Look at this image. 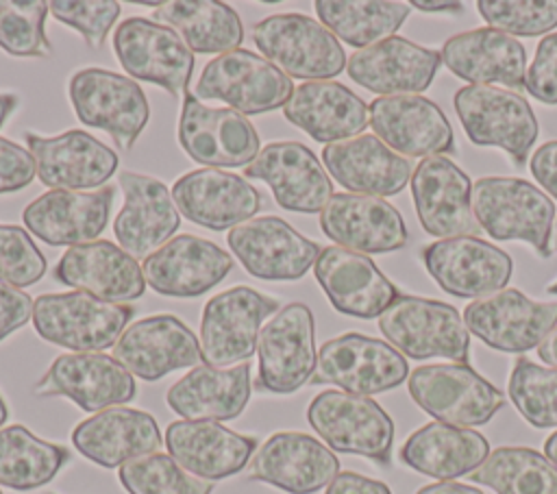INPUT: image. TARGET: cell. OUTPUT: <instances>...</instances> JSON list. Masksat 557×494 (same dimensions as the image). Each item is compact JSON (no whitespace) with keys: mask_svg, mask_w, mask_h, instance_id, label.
<instances>
[{"mask_svg":"<svg viewBox=\"0 0 557 494\" xmlns=\"http://www.w3.org/2000/svg\"><path fill=\"white\" fill-rule=\"evenodd\" d=\"M411 196L422 229L433 237L476 235L481 231L472 213V183L448 157H426L411 174Z\"/></svg>","mask_w":557,"mask_h":494,"instance_id":"obj_19","label":"cell"},{"mask_svg":"<svg viewBox=\"0 0 557 494\" xmlns=\"http://www.w3.org/2000/svg\"><path fill=\"white\" fill-rule=\"evenodd\" d=\"M442 54L405 37H387L352 52L346 61L348 76L379 96L420 94L431 87Z\"/></svg>","mask_w":557,"mask_h":494,"instance_id":"obj_31","label":"cell"},{"mask_svg":"<svg viewBox=\"0 0 557 494\" xmlns=\"http://www.w3.org/2000/svg\"><path fill=\"white\" fill-rule=\"evenodd\" d=\"M405 379H409V363L392 344L361 333H344L322 344L309 383L370 396L394 390Z\"/></svg>","mask_w":557,"mask_h":494,"instance_id":"obj_10","label":"cell"},{"mask_svg":"<svg viewBox=\"0 0 557 494\" xmlns=\"http://www.w3.org/2000/svg\"><path fill=\"white\" fill-rule=\"evenodd\" d=\"M228 248L248 274L263 281H296L307 274L320 246L276 215L250 218L228 231Z\"/></svg>","mask_w":557,"mask_h":494,"instance_id":"obj_17","label":"cell"},{"mask_svg":"<svg viewBox=\"0 0 557 494\" xmlns=\"http://www.w3.org/2000/svg\"><path fill=\"white\" fill-rule=\"evenodd\" d=\"M165 448L183 470L213 483L250 464L257 437L235 433L213 420H176L165 429Z\"/></svg>","mask_w":557,"mask_h":494,"instance_id":"obj_32","label":"cell"},{"mask_svg":"<svg viewBox=\"0 0 557 494\" xmlns=\"http://www.w3.org/2000/svg\"><path fill=\"white\" fill-rule=\"evenodd\" d=\"M7 418H9V407H7V403H4V398L0 394V427L7 422Z\"/></svg>","mask_w":557,"mask_h":494,"instance_id":"obj_60","label":"cell"},{"mask_svg":"<svg viewBox=\"0 0 557 494\" xmlns=\"http://www.w3.org/2000/svg\"><path fill=\"white\" fill-rule=\"evenodd\" d=\"M67 94L76 118L109 133L120 150H131L148 124V98L128 76L102 67H85L72 74Z\"/></svg>","mask_w":557,"mask_h":494,"instance_id":"obj_7","label":"cell"},{"mask_svg":"<svg viewBox=\"0 0 557 494\" xmlns=\"http://www.w3.org/2000/svg\"><path fill=\"white\" fill-rule=\"evenodd\" d=\"M529 168L542 189L557 200V139L542 144L533 152Z\"/></svg>","mask_w":557,"mask_h":494,"instance_id":"obj_53","label":"cell"},{"mask_svg":"<svg viewBox=\"0 0 557 494\" xmlns=\"http://www.w3.org/2000/svg\"><path fill=\"white\" fill-rule=\"evenodd\" d=\"M15 107H17V96L15 94H0V128L11 118Z\"/></svg>","mask_w":557,"mask_h":494,"instance_id":"obj_58","label":"cell"},{"mask_svg":"<svg viewBox=\"0 0 557 494\" xmlns=\"http://www.w3.org/2000/svg\"><path fill=\"white\" fill-rule=\"evenodd\" d=\"M172 200L185 220L209 231L235 229L261 209V194L246 178L218 168L178 176L172 185Z\"/></svg>","mask_w":557,"mask_h":494,"instance_id":"obj_26","label":"cell"},{"mask_svg":"<svg viewBox=\"0 0 557 494\" xmlns=\"http://www.w3.org/2000/svg\"><path fill=\"white\" fill-rule=\"evenodd\" d=\"M252 394L250 363L213 368L200 363L178 379L165 394V403L181 420H233Z\"/></svg>","mask_w":557,"mask_h":494,"instance_id":"obj_38","label":"cell"},{"mask_svg":"<svg viewBox=\"0 0 557 494\" xmlns=\"http://www.w3.org/2000/svg\"><path fill=\"white\" fill-rule=\"evenodd\" d=\"M35 161L26 148L0 137V194L20 192L35 178Z\"/></svg>","mask_w":557,"mask_h":494,"instance_id":"obj_51","label":"cell"},{"mask_svg":"<svg viewBox=\"0 0 557 494\" xmlns=\"http://www.w3.org/2000/svg\"><path fill=\"white\" fill-rule=\"evenodd\" d=\"M152 22L174 28L191 52L224 54L237 50L244 26L235 9L215 0H172L152 11Z\"/></svg>","mask_w":557,"mask_h":494,"instance_id":"obj_40","label":"cell"},{"mask_svg":"<svg viewBox=\"0 0 557 494\" xmlns=\"http://www.w3.org/2000/svg\"><path fill=\"white\" fill-rule=\"evenodd\" d=\"M463 324L494 350L527 353L557 326V302H537L516 287H505L470 300Z\"/></svg>","mask_w":557,"mask_h":494,"instance_id":"obj_15","label":"cell"},{"mask_svg":"<svg viewBox=\"0 0 557 494\" xmlns=\"http://www.w3.org/2000/svg\"><path fill=\"white\" fill-rule=\"evenodd\" d=\"M320 24L357 50L379 44L403 26L409 4L398 0H315Z\"/></svg>","mask_w":557,"mask_h":494,"instance_id":"obj_41","label":"cell"},{"mask_svg":"<svg viewBox=\"0 0 557 494\" xmlns=\"http://www.w3.org/2000/svg\"><path fill=\"white\" fill-rule=\"evenodd\" d=\"M113 359L144 381H159L174 370L196 368L202 361L194 331L170 313L128 324L113 346Z\"/></svg>","mask_w":557,"mask_h":494,"instance_id":"obj_22","label":"cell"},{"mask_svg":"<svg viewBox=\"0 0 557 494\" xmlns=\"http://www.w3.org/2000/svg\"><path fill=\"white\" fill-rule=\"evenodd\" d=\"M37 176L52 189H100L117 170V155L94 135L72 128L54 137L24 133Z\"/></svg>","mask_w":557,"mask_h":494,"instance_id":"obj_20","label":"cell"},{"mask_svg":"<svg viewBox=\"0 0 557 494\" xmlns=\"http://www.w3.org/2000/svg\"><path fill=\"white\" fill-rule=\"evenodd\" d=\"M507 394L518 413L535 429H557V368L527 357L516 359Z\"/></svg>","mask_w":557,"mask_h":494,"instance_id":"obj_44","label":"cell"},{"mask_svg":"<svg viewBox=\"0 0 557 494\" xmlns=\"http://www.w3.org/2000/svg\"><path fill=\"white\" fill-rule=\"evenodd\" d=\"M30 296L9 283H0V342L33 318Z\"/></svg>","mask_w":557,"mask_h":494,"instance_id":"obj_52","label":"cell"},{"mask_svg":"<svg viewBox=\"0 0 557 494\" xmlns=\"http://www.w3.org/2000/svg\"><path fill=\"white\" fill-rule=\"evenodd\" d=\"M135 309L87 292L41 294L33 302V326L50 344L74 353H100L115 346Z\"/></svg>","mask_w":557,"mask_h":494,"instance_id":"obj_2","label":"cell"},{"mask_svg":"<svg viewBox=\"0 0 557 494\" xmlns=\"http://www.w3.org/2000/svg\"><path fill=\"white\" fill-rule=\"evenodd\" d=\"M468 477L496 494H557V468L529 446H500Z\"/></svg>","mask_w":557,"mask_h":494,"instance_id":"obj_43","label":"cell"},{"mask_svg":"<svg viewBox=\"0 0 557 494\" xmlns=\"http://www.w3.org/2000/svg\"><path fill=\"white\" fill-rule=\"evenodd\" d=\"M294 85L268 59L237 48L211 59L196 83L194 96L222 100L244 115L268 113L285 107Z\"/></svg>","mask_w":557,"mask_h":494,"instance_id":"obj_12","label":"cell"},{"mask_svg":"<svg viewBox=\"0 0 557 494\" xmlns=\"http://www.w3.org/2000/svg\"><path fill=\"white\" fill-rule=\"evenodd\" d=\"M257 355V392L294 394L309 383L318 361L311 309L305 302H287L281 307L270 322L263 324Z\"/></svg>","mask_w":557,"mask_h":494,"instance_id":"obj_11","label":"cell"},{"mask_svg":"<svg viewBox=\"0 0 557 494\" xmlns=\"http://www.w3.org/2000/svg\"><path fill=\"white\" fill-rule=\"evenodd\" d=\"M422 261L444 292L474 300L505 289L513 272L511 257L476 235L437 239L422 248Z\"/></svg>","mask_w":557,"mask_h":494,"instance_id":"obj_16","label":"cell"},{"mask_svg":"<svg viewBox=\"0 0 557 494\" xmlns=\"http://www.w3.org/2000/svg\"><path fill=\"white\" fill-rule=\"evenodd\" d=\"M72 444L85 459L102 468H120L131 459L157 453L163 435L148 411L117 405L78 422Z\"/></svg>","mask_w":557,"mask_h":494,"instance_id":"obj_34","label":"cell"},{"mask_svg":"<svg viewBox=\"0 0 557 494\" xmlns=\"http://www.w3.org/2000/svg\"><path fill=\"white\" fill-rule=\"evenodd\" d=\"M283 115L320 144L357 137L370 124L368 104L337 81H307L294 87Z\"/></svg>","mask_w":557,"mask_h":494,"instance_id":"obj_37","label":"cell"},{"mask_svg":"<svg viewBox=\"0 0 557 494\" xmlns=\"http://www.w3.org/2000/svg\"><path fill=\"white\" fill-rule=\"evenodd\" d=\"M46 0H0V48L13 57H50L46 37Z\"/></svg>","mask_w":557,"mask_h":494,"instance_id":"obj_46","label":"cell"},{"mask_svg":"<svg viewBox=\"0 0 557 494\" xmlns=\"http://www.w3.org/2000/svg\"><path fill=\"white\" fill-rule=\"evenodd\" d=\"M54 279L109 302L135 300L146 289L137 259L107 239L67 248L54 265Z\"/></svg>","mask_w":557,"mask_h":494,"instance_id":"obj_35","label":"cell"},{"mask_svg":"<svg viewBox=\"0 0 557 494\" xmlns=\"http://www.w3.org/2000/svg\"><path fill=\"white\" fill-rule=\"evenodd\" d=\"M311 429L337 453L368 457L381 466L392 459L394 422L370 396L324 390L307 407Z\"/></svg>","mask_w":557,"mask_h":494,"instance_id":"obj_5","label":"cell"},{"mask_svg":"<svg viewBox=\"0 0 557 494\" xmlns=\"http://www.w3.org/2000/svg\"><path fill=\"white\" fill-rule=\"evenodd\" d=\"M550 250H557V218H555L553 233H550Z\"/></svg>","mask_w":557,"mask_h":494,"instance_id":"obj_61","label":"cell"},{"mask_svg":"<svg viewBox=\"0 0 557 494\" xmlns=\"http://www.w3.org/2000/svg\"><path fill=\"white\" fill-rule=\"evenodd\" d=\"M490 455V442L474 429L429 422L413 431L400 446V461L411 470L453 481L472 474Z\"/></svg>","mask_w":557,"mask_h":494,"instance_id":"obj_39","label":"cell"},{"mask_svg":"<svg viewBox=\"0 0 557 494\" xmlns=\"http://www.w3.org/2000/svg\"><path fill=\"white\" fill-rule=\"evenodd\" d=\"M383 337L411 359H450L468 363L470 335L459 311L442 300L398 294L379 316Z\"/></svg>","mask_w":557,"mask_h":494,"instance_id":"obj_3","label":"cell"},{"mask_svg":"<svg viewBox=\"0 0 557 494\" xmlns=\"http://www.w3.org/2000/svg\"><path fill=\"white\" fill-rule=\"evenodd\" d=\"M544 455L546 459L557 468V431H553L544 442Z\"/></svg>","mask_w":557,"mask_h":494,"instance_id":"obj_59","label":"cell"},{"mask_svg":"<svg viewBox=\"0 0 557 494\" xmlns=\"http://www.w3.org/2000/svg\"><path fill=\"white\" fill-rule=\"evenodd\" d=\"M322 161L342 187L363 196H396L413 174L407 157L394 152L370 133L326 144Z\"/></svg>","mask_w":557,"mask_h":494,"instance_id":"obj_33","label":"cell"},{"mask_svg":"<svg viewBox=\"0 0 557 494\" xmlns=\"http://www.w3.org/2000/svg\"><path fill=\"white\" fill-rule=\"evenodd\" d=\"M246 178L270 185L278 207L318 213L333 196V183L313 150L300 141H272L244 168Z\"/></svg>","mask_w":557,"mask_h":494,"instance_id":"obj_23","label":"cell"},{"mask_svg":"<svg viewBox=\"0 0 557 494\" xmlns=\"http://www.w3.org/2000/svg\"><path fill=\"white\" fill-rule=\"evenodd\" d=\"M455 111L476 146H496L516 165H524L540 124L527 98L496 85H466L455 94Z\"/></svg>","mask_w":557,"mask_h":494,"instance_id":"obj_6","label":"cell"},{"mask_svg":"<svg viewBox=\"0 0 557 494\" xmlns=\"http://www.w3.org/2000/svg\"><path fill=\"white\" fill-rule=\"evenodd\" d=\"M37 396H63L83 411H102L135 398L133 374L104 353L59 355L35 383Z\"/></svg>","mask_w":557,"mask_h":494,"instance_id":"obj_18","label":"cell"},{"mask_svg":"<svg viewBox=\"0 0 557 494\" xmlns=\"http://www.w3.org/2000/svg\"><path fill=\"white\" fill-rule=\"evenodd\" d=\"M324 494H392L383 481L363 477L359 472L346 470L339 472L329 485Z\"/></svg>","mask_w":557,"mask_h":494,"instance_id":"obj_54","label":"cell"},{"mask_svg":"<svg viewBox=\"0 0 557 494\" xmlns=\"http://www.w3.org/2000/svg\"><path fill=\"white\" fill-rule=\"evenodd\" d=\"M252 41L283 74L307 81H329L346 70L339 39L302 13H276L252 26Z\"/></svg>","mask_w":557,"mask_h":494,"instance_id":"obj_4","label":"cell"},{"mask_svg":"<svg viewBox=\"0 0 557 494\" xmlns=\"http://www.w3.org/2000/svg\"><path fill=\"white\" fill-rule=\"evenodd\" d=\"M117 479L128 494H211L213 483L183 470L170 455L150 453L126 461Z\"/></svg>","mask_w":557,"mask_h":494,"instance_id":"obj_45","label":"cell"},{"mask_svg":"<svg viewBox=\"0 0 557 494\" xmlns=\"http://www.w3.org/2000/svg\"><path fill=\"white\" fill-rule=\"evenodd\" d=\"M176 137L183 152L207 168L250 165L261 150L259 133L244 113L211 109L189 91L183 96Z\"/></svg>","mask_w":557,"mask_h":494,"instance_id":"obj_14","label":"cell"},{"mask_svg":"<svg viewBox=\"0 0 557 494\" xmlns=\"http://www.w3.org/2000/svg\"><path fill=\"white\" fill-rule=\"evenodd\" d=\"M524 87L540 102L557 104V33L546 35L537 44Z\"/></svg>","mask_w":557,"mask_h":494,"instance_id":"obj_50","label":"cell"},{"mask_svg":"<svg viewBox=\"0 0 557 494\" xmlns=\"http://www.w3.org/2000/svg\"><path fill=\"white\" fill-rule=\"evenodd\" d=\"M70 461L65 446L37 437L22 424L0 427V485L35 490L50 483Z\"/></svg>","mask_w":557,"mask_h":494,"instance_id":"obj_42","label":"cell"},{"mask_svg":"<svg viewBox=\"0 0 557 494\" xmlns=\"http://www.w3.org/2000/svg\"><path fill=\"white\" fill-rule=\"evenodd\" d=\"M442 63L470 85H505L520 89L527 81L524 46L496 28L483 26L459 33L442 46Z\"/></svg>","mask_w":557,"mask_h":494,"instance_id":"obj_36","label":"cell"},{"mask_svg":"<svg viewBox=\"0 0 557 494\" xmlns=\"http://www.w3.org/2000/svg\"><path fill=\"white\" fill-rule=\"evenodd\" d=\"M120 187L124 205L113 220V235L117 246L133 259H146L172 239L181 224V213L172 192L159 178L122 172Z\"/></svg>","mask_w":557,"mask_h":494,"instance_id":"obj_30","label":"cell"},{"mask_svg":"<svg viewBox=\"0 0 557 494\" xmlns=\"http://www.w3.org/2000/svg\"><path fill=\"white\" fill-rule=\"evenodd\" d=\"M313 274L331 305L352 318H379L398 296L394 283L368 255L342 246L322 248Z\"/></svg>","mask_w":557,"mask_h":494,"instance_id":"obj_29","label":"cell"},{"mask_svg":"<svg viewBox=\"0 0 557 494\" xmlns=\"http://www.w3.org/2000/svg\"><path fill=\"white\" fill-rule=\"evenodd\" d=\"M113 50L128 78L159 85L174 98L187 94L194 52L174 28L128 17L113 33Z\"/></svg>","mask_w":557,"mask_h":494,"instance_id":"obj_13","label":"cell"},{"mask_svg":"<svg viewBox=\"0 0 557 494\" xmlns=\"http://www.w3.org/2000/svg\"><path fill=\"white\" fill-rule=\"evenodd\" d=\"M490 28L518 37H537L557 28V0H479Z\"/></svg>","mask_w":557,"mask_h":494,"instance_id":"obj_47","label":"cell"},{"mask_svg":"<svg viewBox=\"0 0 557 494\" xmlns=\"http://www.w3.org/2000/svg\"><path fill=\"white\" fill-rule=\"evenodd\" d=\"M339 474V459L320 440L300 431H278L257 446L248 477L287 494H313Z\"/></svg>","mask_w":557,"mask_h":494,"instance_id":"obj_21","label":"cell"},{"mask_svg":"<svg viewBox=\"0 0 557 494\" xmlns=\"http://www.w3.org/2000/svg\"><path fill=\"white\" fill-rule=\"evenodd\" d=\"M413 403L437 422L479 427L503 407L505 396L468 363L418 366L407 379Z\"/></svg>","mask_w":557,"mask_h":494,"instance_id":"obj_8","label":"cell"},{"mask_svg":"<svg viewBox=\"0 0 557 494\" xmlns=\"http://www.w3.org/2000/svg\"><path fill=\"white\" fill-rule=\"evenodd\" d=\"M409 7L424 11V13H459L461 11V2L448 0V2H440V0H411Z\"/></svg>","mask_w":557,"mask_h":494,"instance_id":"obj_56","label":"cell"},{"mask_svg":"<svg viewBox=\"0 0 557 494\" xmlns=\"http://www.w3.org/2000/svg\"><path fill=\"white\" fill-rule=\"evenodd\" d=\"M0 494H2V490H0Z\"/></svg>","mask_w":557,"mask_h":494,"instance_id":"obj_63","label":"cell"},{"mask_svg":"<svg viewBox=\"0 0 557 494\" xmlns=\"http://www.w3.org/2000/svg\"><path fill=\"white\" fill-rule=\"evenodd\" d=\"M472 213L490 237L527 242L540 257H550L555 202L524 178L483 176L472 183Z\"/></svg>","mask_w":557,"mask_h":494,"instance_id":"obj_1","label":"cell"},{"mask_svg":"<svg viewBox=\"0 0 557 494\" xmlns=\"http://www.w3.org/2000/svg\"><path fill=\"white\" fill-rule=\"evenodd\" d=\"M50 15L83 35L89 48H100L120 17V2L113 0H52Z\"/></svg>","mask_w":557,"mask_h":494,"instance_id":"obj_49","label":"cell"},{"mask_svg":"<svg viewBox=\"0 0 557 494\" xmlns=\"http://www.w3.org/2000/svg\"><path fill=\"white\" fill-rule=\"evenodd\" d=\"M278 311V300L248 285L211 296L200 318V357L207 366L231 368L257 353L261 324Z\"/></svg>","mask_w":557,"mask_h":494,"instance_id":"obj_9","label":"cell"},{"mask_svg":"<svg viewBox=\"0 0 557 494\" xmlns=\"http://www.w3.org/2000/svg\"><path fill=\"white\" fill-rule=\"evenodd\" d=\"M374 135L403 157H437L455 148L444 111L420 94L379 96L370 102Z\"/></svg>","mask_w":557,"mask_h":494,"instance_id":"obj_24","label":"cell"},{"mask_svg":"<svg viewBox=\"0 0 557 494\" xmlns=\"http://www.w3.org/2000/svg\"><path fill=\"white\" fill-rule=\"evenodd\" d=\"M537 355L550 368H557V326L542 339V344L537 346Z\"/></svg>","mask_w":557,"mask_h":494,"instance_id":"obj_57","label":"cell"},{"mask_svg":"<svg viewBox=\"0 0 557 494\" xmlns=\"http://www.w3.org/2000/svg\"><path fill=\"white\" fill-rule=\"evenodd\" d=\"M113 196V185L94 192L50 189L24 207L22 220L48 246L89 244L104 231Z\"/></svg>","mask_w":557,"mask_h":494,"instance_id":"obj_28","label":"cell"},{"mask_svg":"<svg viewBox=\"0 0 557 494\" xmlns=\"http://www.w3.org/2000/svg\"><path fill=\"white\" fill-rule=\"evenodd\" d=\"M546 294H553V296H557V281H555V283H550V285L546 287Z\"/></svg>","mask_w":557,"mask_h":494,"instance_id":"obj_62","label":"cell"},{"mask_svg":"<svg viewBox=\"0 0 557 494\" xmlns=\"http://www.w3.org/2000/svg\"><path fill=\"white\" fill-rule=\"evenodd\" d=\"M320 229L337 246L363 255L392 252L407 244L400 211L379 196L333 194L320 211Z\"/></svg>","mask_w":557,"mask_h":494,"instance_id":"obj_27","label":"cell"},{"mask_svg":"<svg viewBox=\"0 0 557 494\" xmlns=\"http://www.w3.org/2000/svg\"><path fill=\"white\" fill-rule=\"evenodd\" d=\"M231 268L233 257L226 250L189 233L172 237L141 263L148 287L174 298H194L213 289Z\"/></svg>","mask_w":557,"mask_h":494,"instance_id":"obj_25","label":"cell"},{"mask_svg":"<svg viewBox=\"0 0 557 494\" xmlns=\"http://www.w3.org/2000/svg\"><path fill=\"white\" fill-rule=\"evenodd\" d=\"M46 274V259L30 235L15 224H0V283L35 285Z\"/></svg>","mask_w":557,"mask_h":494,"instance_id":"obj_48","label":"cell"},{"mask_svg":"<svg viewBox=\"0 0 557 494\" xmlns=\"http://www.w3.org/2000/svg\"><path fill=\"white\" fill-rule=\"evenodd\" d=\"M416 494H483L481 490L466 485V483H457V481H440V483H431L420 487Z\"/></svg>","mask_w":557,"mask_h":494,"instance_id":"obj_55","label":"cell"}]
</instances>
